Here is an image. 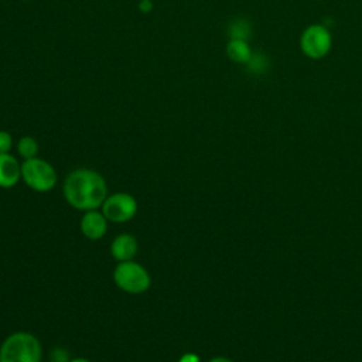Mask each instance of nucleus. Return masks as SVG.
<instances>
[{
  "label": "nucleus",
  "mask_w": 362,
  "mask_h": 362,
  "mask_svg": "<svg viewBox=\"0 0 362 362\" xmlns=\"http://www.w3.org/2000/svg\"><path fill=\"white\" fill-rule=\"evenodd\" d=\"M62 192L72 208L85 212L102 206L107 197V185L103 175L98 171L76 168L65 177Z\"/></svg>",
  "instance_id": "obj_1"
},
{
  "label": "nucleus",
  "mask_w": 362,
  "mask_h": 362,
  "mask_svg": "<svg viewBox=\"0 0 362 362\" xmlns=\"http://www.w3.org/2000/svg\"><path fill=\"white\" fill-rule=\"evenodd\" d=\"M41 358L40 339L25 331L10 334L0 345V362H41Z\"/></svg>",
  "instance_id": "obj_2"
},
{
  "label": "nucleus",
  "mask_w": 362,
  "mask_h": 362,
  "mask_svg": "<svg viewBox=\"0 0 362 362\" xmlns=\"http://www.w3.org/2000/svg\"><path fill=\"white\" fill-rule=\"evenodd\" d=\"M115 284L124 293L141 294L150 288L151 277L144 266L134 260L119 262L113 270Z\"/></svg>",
  "instance_id": "obj_3"
},
{
  "label": "nucleus",
  "mask_w": 362,
  "mask_h": 362,
  "mask_svg": "<svg viewBox=\"0 0 362 362\" xmlns=\"http://www.w3.org/2000/svg\"><path fill=\"white\" fill-rule=\"evenodd\" d=\"M21 180L35 192H48L57 185L58 175L51 163L34 157L21 163Z\"/></svg>",
  "instance_id": "obj_4"
},
{
  "label": "nucleus",
  "mask_w": 362,
  "mask_h": 362,
  "mask_svg": "<svg viewBox=\"0 0 362 362\" xmlns=\"http://www.w3.org/2000/svg\"><path fill=\"white\" fill-rule=\"evenodd\" d=\"M332 45L329 30L322 24L308 25L300 37L301 52L310 59H321L328 55Z\"/></svg>",
  "instance_id": "obj_5"
},
{
  "label": "nucleus",
  "mask_w": 362,
  "mask_h": 362,
  "mask_svg": "<svg viewBox=\"0 0 362 362\" xmlns=\"http://www.w3.org/2000/svg\"><path fill=\"white\" fill-rule=\"evenodd\" d=\"M137 201L127 192H115L106 197L100 211L109 222L124 223L132 221L137 214Z\"/></svg>",
  "instance_id": "obj_6"
},
{
  "label": "nucleus",
  "mask_w": 362,
  "mask_h": 362,
  "mask_svg": "<svg viewBox=\"0 0 362 362\" xmlns=\"http://www.w3.org/2000/svg\"><path fill=\"white\" fill-rule=\"evenodd\" d=\"M107 222L109 221L102 214V211L90 209V211L83 212L81 222H79V228L85 238H88L90 240H99L107 232Z\"/></svg>",
  "instance_id": "obj_7"
},
{
  "label": "nucleus",
  "mask_w": 362,
  "mask_h": 362,
  "mask_svg": "<svg viewBox=\"0 0 362 362\" xmlns=\"http://www.w3.org/2000/svg\"><path fill=\"white\" fill-rule=\"evenodd\" d=\"M139 252V242L130 233H120L115 236L110 243V255L117 262L133 260Z\"/></svg>",
  "instance_id": "obj_8"
},
{
  "label": "nucleus",
  "mask_w": 362,
  "mask_h": 362,
  "mask_svg": "<svg viewBox=\"0 0 362 362\" xmlns=\"http://www.w3.org/2000/svg\"><path fill=\"white\" fill-rule=\"evenodd\" d=\"M21 178V164L10 153H0V187L11 188Z\"/></svg>",
  "instance_id": "obj_9"
},
{
  "label": "nucleus",
  "mask_w": 362,
  "mask_h": 362,
  "mask_svg": "<svg viewBox=\"0 0 362 362\" xmlns=\"http://www.w3.org/2000/svg\"><path fill=\"white\" fill-rule=\"evenodd\" d=\"M252 48L246 40L229 38L226 44V55L235 64H247L252 58Z\"/></svg>",
  "instance_id": "obj_10"
},
{
  "label": "nucleus",
  "mask_w": 362,
  "mask_h": 362,
  "mask_svg": "<svg viewBox=\"0 0 362 362\" xmlns=\"http://www.w3.org/2000/svg\"><path fill=\"white\" fill-rule=\"evenodd\" d=\"M38 150H40L38 141H37V139L33 137V136H23V137H20L18 141H17V153H18V156L23 157L24 160L37 157Z\"/></svg>",
  "instance_id": "obj_11"
},
{
  "label": "nucleus",
  "mask_w": 362,
  "mask_h": 362,
  "mask_svg": "<svg viewBox=\"0 0 362 362\" xmlns=\"http://www.w3.org/2000/svg\"><path fill=\"white\" fill-rule=\"evenodd\" d=\"M250 24L246 20L238 18L230 23L229 25V37L230 38H238V40H246L250 37Z\"/></svg>",
  "instance_id": "obj_12"
},
{
  "label": "nucleus",
  "mask_w": 362,
  "mask_h": 362,
  "mask_svg": "<svg viewBox=\"0 0 362 362\" xmlns=\"http://www.w3.org/2000/svg\"><path fill=\"white\" fill-rule=\"evenodd\" d=\"M267 58L259 52H253L252 54V58L249 59V62L246 64L249 71L253 72V74H263L266 69H267Z\"/></svg>",
  "instance_id": "obj_13"
},
{
  "label": "nucleus",
  "mask_w": 362,
  "mask_h": 362,
  "mask_svg": "<svg viewBox=\"0 0 362 362\" xmlns=\"http://www.w3.org/2000/svg\"><path fill=\"white\" fill-rule=\"evenodd\" d=\"M11 147H13V136L6 130H0V153H10Z\"/></svg>",
  "instance_id": "obj_14"
},
{
  "label": "nucleus",
  "mask_w": 362,
  "mask_h": 362,
  "mask_svg": "<svg viewBox=\"0 0 362 362\" xmlns=\"http://www.w3.org/2000/svg\"><path fill=\"white\" fill-rule=\"evenodd\" d=\"M49 361H51V362H69L71 359H69V355H68L66 349L57 346V348L52 349L51 356H49Z\"/></svg>",
  "instance_id": "obj_15"
},
{
  "label": "nucleus",
  "mask_w": 362,
  "mask_h": 362,
  "mask_svg": "<svg viewBox=\"0 0 362 362\" xmlns=\"http://www.w3.org/2000/svg\"><path fill=\"white\" fill-rule=\"evenodd\" d=\"M137 7H139V10H140L141 13L147 14V13H150V11L153 10L154 4H153V0H139Z\"/></svg>",
  "instance_id": "obj_16"
},
{
  "label": "nucleus",
  "mask_w": 362,
  "mask_h": 362,
  "mask_svg": "<svg viewBox=\"0 0 362 362\" xmlns=\"http://www.w3.org/2000/svg\"><path fill=\"white\" fill-rule=\"evenodd\" d=\"M178 362H199V358L197 354H192V352H188V354H184Z\"/></svg>",
  "instance_id": "obj_17"
},
{
  "label": "nucleus",
  "mask_w": 362,
  "mask_h": 362,
  "mask_svg": "<svg viewBox=\"0 0 362 362\" xmlns=\"http://www.w3.org/2000/svg\"><path fill=\"white\" fill-rule=\"evenodd\" d=\"M209 362H232V361L228 359V358H225V356H215V358H212Z\"/></svg>",
  "instance_id": "obj_18"
},
{
  "label": "nucleus",
  "mask_w": 362,
  "mask_h": 362,
  "mask_svg": "<svg viewBox=\"0 0 362 362\" xmlns=\"http://www.w3.org/2000/svg\"><path fill=\"white\" fill-rule=\"evenodd\" d=\"M69 362H90V361L86 359V358H74V359H71Z\"/></svg>",
  "instance_id": "obj_19"
},
{
  "label": "nucleus",
  "mask_w": 362,
  "mask_h": 362,
  "mask_svg": "<svg viewBox=\"0 0 362 362\" xmlns=\"http://www.w3.org/2000/svg\"><path fill=\"white\" fill-rule=\"evenodd\" d=\"M0 1H4V0H0Z\"/></svg>",
  "instance_id": "obj_20"
}]
</instances>
